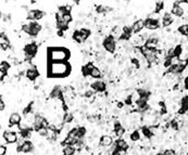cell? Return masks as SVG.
Listing matches in <instances>:
<instances>
[{"label": "cell", "instance_id": "obj_1", "mask_svg": "<svg viewBox=\"0 0 188 155\" xmlns=\"http://www.w3.org/2000/svg\"><path fill=\"white\" fill-rule=\"evenodd\" d=\"M71 72V66L67 62H49L47 75L48 77H63Z\"/></svg>", "mask_w": 188, "mask_h": 155}, {"label": "cell", "instance_id": "obj_2", "mask_svg": "<svg viewBox=\"0 0 188 155\" xmlns=\"http://www.w3.org/2000/svg\"><path fill=\"white\" fill-rule=\"evenodd\" d=\"M69 58V50L64 48H50L48 51V60L50 62H67Z\"/></svg>", "mask_w": 188, "mask_h": 155}, {"label": "cell", "instance_id": "obj_3", "mask_svg": "<svg viewBox=\"0 0 188 155\" xmlns=\"http://www.w3.org/2000/svg\"><path fill=\"white\" fill-rule=\"evenodd\" d=\"M103 48L108 52L113 53L115 51V38L112 36H108L103 40Z\"/></svg>", "mask_w": 188, "mask_h": 155}, {"label": "cell", "instance_id": "obj_4", "mask_svg": "<svg viewBox=\"0 0 188 155\" xmlns=\"http://www.w3.org/2000/svg\"><path fill=\"white\" fill-rule=\"evenodd\" d=\"M26 77L31 81H35L37 78H39V72L36 69V66H30L26 71Z\"/></svg>", "mask_w": 188, "mask_h": 155}, {"label": "cell", "instance_id": "obj_5", "mask_svg": "<svg viewBox=\"0 0 188 155\" xmlns=\"http://www.w3.org/2000/svg\"><path fill=\"white\" fill-rule=\"evenodd\" d=\"M37 51H38V47H37V45L34 42L28 43V45H26V46L24 47V54L30 55V57H32V58H34V55L37 53Z\"/></svg>", "mask_w": 188, "mask_h": 155}, {"label": "cell", "instance_id": "obj_6", "mask_svg": "<svg viewBox=\"0 0 188 155\" xmlns=\"http://www.w3.org/2000/svg\"><path fill=\"white\" fill-rule=\"evenodd\" d=\"M41 30V25L36 22H31L30 23V33H28V36L36 37L39 34V32Z\"/></svg>", "mask_w": 188, "mask_h": 155}, {"label": "cell", "instance_id": "obj_7", "mask_svg": "<svg viewBox=\"0 0 188 155\" xmlns=\"http://www.w3.org/2000/svg\"><path fill=\"white\" fill-rule=\"evenodd\" d=\"M3 139H5V141L8 142V143H16L18 137V135H16L15 132L6 131L5 133H3Z\"/></svg>", "mask_w": 188, "mask_h": 155}, {"label": "cell", "instance_id": "obj_8", "mask_svg": "<svg viewBox=\"0 0 188 155\" xmlns=\"http://www.w3.org/2000/svg\"><path fill=\"white\" fill-rule=\"evenodd\" d=\"M159 27H160L159 21H154L150 18H147V20H145V28H147V30H154Z\"/></svg>", "mask_w": 188, "mask_h": 155}, {"label": "cell", "instance_id": "obj_9", "mask_svg": "<svg viewBox=\"0 0 188 155\" xmlns=\"http://www.w3.org/2000/svg\"><path fill=\"white\" fill-rule=\"evenodd\" d=\"M90 86H92V89L95 90L96 92H103V91H106V89H107L106 84H104L102 80H97V81L92 82Z\"/></svg>", "mask_w": 188, "mask_h": 155}, {"label": "cell", "instance_id": "obj_10", "mask_svg": "<svg viewBox=\"0 0 188 155\" xmlns=\"http://www.w3.org/2000/svg\"><path fill=\"white\" fill-rule=\"evenodd\" d=\"M50 97L55 100H59V99H63V89L60 86H55L50 92Z\"/></svg>", "mask_w": 188, "mask_h": 155}, {"label": "cell", "instance_id": "obj_11", "mask_svg": "<svg viewBox=\"0 0 188 155\" xmlns=\"http://www.w3.org/2000/svg\"><path fill=\"white\" fill-rule=\"evenodd\" d=\"M112 143H113V138L109 135H104L101 137L99 145L103 146V148H110L112 145Z\"/></svg>", "mask_w": 188, "mask_h": 155}, {"label": "cell", "instance_id": "obj_12", "mask_svg": "<svg viewBox=\"0 0 188 155\" xmlns=\"http://www.w3.org/2000/svg\"><path fill=\"white\" fill-rule=\"evenodd\" d=\"M18 152H22V153H31L34 151V144H33L31 141H25V143H24L23 145L18 146Z\"/></svg>", "mask_w": 188, "mask_h": 155}, {"label": "cell", "instance_id": "obj_13", "mask_svg": "<svg viewBox=\"0 0 188 155\" xmlns=\"http://www.w3.org/2000/svg\"><path fill=\"white\" fill-rule=\"evenodd\" d=\"M144 27H145V21L144 20H137V21H135V22L133 23V25H132V28H133V33H135V34L141 32V30H144Z\"/></svg>", "mask_w": 188, "mask_h": 155}, {"label": "cell", "instance_id": "obj_14", "mask_svg": "<svg viewBox=\"0 0 188 155\" xmlns=\"http://www.w3.org/2000/svg\"><path fill=\"white\" fill-rule=\"evenodd\" d=\"M0 46H1V49L3 51L8 50L10 48V41L7 38L5 33H1V35H0Z\"/></svg>", "mask_w": 188, "mask_h": 155}, {"label": "cell", "instance_id": "obj_15", "mask_svg": "<svg viewBox=\"0 0 188 155\" xmlns=\"http://www.w3.org/2000/svg\"><path fill=\"white\" fill-rule=\"evenodd\" d=\"M46 121V118H45L43 115L40 114H37L36 115V118H35V124H34V128L38 131L40 128H43L44 126V123Z\"/></svg>", "mask_w": 188, "mask_h": 155}, {"label": "cell", "instance_id": "obj_16", "mask_svg": "<svg viewBox=\"0 0 188 155\" xmlns=\"http://www.w3.org/2000/svg\"><path fill=\"white\" fill-rule=\"evenodd\" d=\"M159 39L158 38H149L146 43H145V47L150 50H157V47H158Z\"/></svg>", "mask_w": 188, "mask_h": 155}, {"label": "cell", "instance_id": "obj_17", "mask_svg": "<svg viewBox=\"0 0 188 155\" xmlns=\"http://www.w3.org/2000/svg\"><path fill=\"white\" fill-rule=\"evenodd\" d=\"M21 115L18 113H12L10 115V118H9V123H10V126L12 125H20L21 124Z\"/></svg>", "mask_w": 188, "mask_h": 155}, {"label": "cell", "instance_id": "obj_18", "mask_svg": "<svg viewBox=\"0 0 188 155\" xmlns=\"http://www.w3.org/2000/svg\"><path fill=\"white\" fill-rule=\"evenodd\" d=\"M171 14L181 18V16L184 15V8L182 7V6H175L174 5V7H173L172 10H171Z\"/></svg>", "mask_w": 188, "mask_h": 155}, {"label": "cell", "instance_id": "obj_19", "mask_svg": "<svg viewBox=\"0 0 188 155\" xmlns=\"http://www.w3.org/2000/svg\"><path fill=\"white\" fill-rule=\"evenodd\" d=\"M94 64L92 63H87L86 65L83 66V70H82V73L83 75L85 76V77H87V76H90V73H92V71L94 70Z\"/></svg>", "mask_w": 188, "mask_h": 155}, {"label": "cell", "instance_id": "obj_20", "mask_svg": "<svg viewBox=\"0 0 188 155\" xmlns=\"http://www.w3.org/2000/svg\"><path fill=\"white\" fill-rule=\"evenodd\" d=\"M115 144H116L117 150H125V151H127V149H129V143H127L126 140H124V139L116 140Z\"/></svg>", "mask_w": 188, "mask_h": 155}, {"label": "cell", "instance_id": "obj_21", "mask_svg": "<svg viewBox=\"0 0 188 155\" xmlns=\"http://www.w3.org/2000/svg\"><path fill=\"white\" fill-rule=\"evenodd\" d=\"M73 39L76 41L77 43H84L86 41V38L80 34V30H76V32L73 33Z\"/></svg>", "mask_w": 188, "mask_h": 155}, {"label": "cell", "instance_id": "obj_22", "mask_svg": "<svg viewBox=\"0 0 188 155\" xmlns=\"http://www.w3.org/2000/svg\"><path fill=\"white\" fill-rule=\"evenodd\" d=\"M76 152L73 145H64L63 148V155H74Z\"/></svg>", "mask_w": 188, "mask_h": 155}, {"label": "cell", "instance_id": "obj_23", "mask_svg": "<svg viewBox=\"0 0 188 155\" xmlns=\"http://www.w3.org/2000/svg\"><path fill=\"white\" fill-rule=\"evenodd\" d=\"M101 76H102V73H101V71L98 69V67H96V66H95L94 70H92V73H90V77L95 78V79H98V78H100Z\"/></svg>", "mask_w": 188, "mask_h": 155}, {"label": "cell", "instance_id": "obj_24", "mask_svg": "<svg viewBox=\"0 0 188 155\" xmlns=\"http://www.w3.org/2000/svg\"><path fill=\"white\" fill-rule=\"evenodd\" d=\"M73 119H74V115L71 112H67L63 115V123L64 124H71Z\"/></svg>", "mask_w": 188, "mask_h": 155}, {"label": "cell", "instance_id": "obj_25", "mask_svg": "<svg viewBox=\"0 0 188 155\" xmlns=\"http://www.w3.org/2000/svg\"><path fill=\"white\" fill-rule=\"evenodd\" d=\"M37 14H38V10H31L27 12V18L31 21H37Z\"/></svg>", "mask_w": 188, "mask_h": 155}, {"label": "cell", "instance_id": "obj_26", "mask_svg": "<svg viewBox=\"0 0 188 155\" xmlns=\"http://www.w3.org/2000/svg\"><path fill=\"white\" fill-rule=\"evenodd\" d=\"M179 34H182L183 36H188V24H182L178 27Z\"/></svg>", "mask_w": 188, "mask_h": 155}, {"label": "cell", "instance_id": "obj_27", "mask_svg": "<svg viewBox=\"0 0 188 155\" xmlns=\"http://www.w3.org/2000/svg\"><path fill=\"white\" fill-rule=\"evenodd\" d=\"M131 140L132 141H134V142H136V141H138V140L140 139V135H139V131L138 130H135V131H133L132 132V135H131Z\"/></svg>", "mask_w": 188, "mask_h": 155}, {"label": "cell", "instance_id": "obj_28", "mask_svg": "<svg viewBox=\"0 0 188 155\" xmlns=\"http://www.w3.org/2000/svg\"><path fill=\"white\" fill-rule=\"evenodd\" d=\"M163 9H164V2H162V1L156 2V10H154L156 13H160V11H162Z\"/></svg>", "mask_w": 188, "mask_h": 155}, {"label": "cell", "instance_id": "obj_29", "mask_svg": "<svg viewBox=\"0 0 188 155\" xmlns=\"http://www.w3.org/2000/svg\"><path fill=\"white\" fill-rule=\"evenodd\" d=\"M0 70H1V71H5L6 73H7V72L10 70V64L8 63L7 61H2L1 64H0Z\"/></svg>", "mask_w": 188, "mask_h": 155}, {"label": "cell", "instance_id": "obj_30", "mask_svg": "<svg viewBox=\"0 0 188 155\" xmlns=\"http://www.w3.org/2000/svg\"><path fill=\"white\" fill-rule=\"evenodd\" d=\"M80 34L85 37L86 39H87L88 37L90 36V34H92V33H90V30H87V28H82V30H80Z\"/></svg>", "mask_w": 188, "mask_h": 155}, {"label": "cell", "instance_id": "obj_31", "mask_svg": "<svg viewBox=\"0 0 188 155\" xmlns=\"http://www.w3.org/2000/svg\"><path fill=\"white\" fill-rule=\"evenodd\" d=\"M173 23V18H169V20H163L162 21V25L165 27H170Z\"/></svg>", "mask_w": 188, "mask_h": 155}, {"label": "cell", "instance_id": "obj_32", "mask_svg": "<svg viewBox=\"0 0 188 155\" xmlns=\"http://www.w3.org/2000/svg\"><path fill=\"white\" fill-rule=\"evenodd\" d=\"M123 33H125V34L132 35V34H133V28H132V26L125 25V26L123 27Z\"/></svg>", "mask_w": 188, "mask_h": 155}, {"label": "cell", "instance_id": "obj_33", "mask_svg": "<svg viewBox=\"0 0 188 155\" xmlns=\"http://www.w3.org/2000/svg\"><path fill=\"white\" fill-rule=\"evenodd\" d=\"M95 90H92V89H90V90H87V91H85V97L86 98H92V97H94L95 96Z\"/></svg>", "mask_w": 188, "mask_h": 155}, {"label": "cell", "instance_id": "obj_34", "mask_svg": "<svg viewBox=\"0 0 188 155\" xmlns=\"http://www.w3.org/2000/svg\"><path fill=\"white\" fill-rule=\"evenodd\" d=\"M37 132H38V135L41 136V137H47V129L46 128H40Z\"/></svg>", "mask_w": 188, "mask_h": 155}, {"label": "cell", "instance_id": "obj_35", "mask_svg": "<svg viewBox=\"0 0 188 155\" xmlns=\"http://www.w3.org/2000/svg\"><path fill=\"white\" fill-rule=\"evenodd\" d=\"M71 21H72V15H71V14H65V15L63 16V22H65V23L69 24Z\"/></svg>", "mask_w": 188, "mask_h": 155}, {"label": "cell", "instance_id": "obj_36", "mask_svg": "<svg viewBox=\"0 0 188 155\" xmlns=\"http://www.w3.org/2000/svg\"><path fill=\"white\" fill-rule=\"evenodd\" d=\"M131 36H132V35H129V34H125V33H123V34H122V36H121V38H120V40L126 41V40H129V39L131 38Z\"/></svg>", "mask_w": 188, "mask_h": 155}, {"label": "cell", "instance_id": "obj_37", "mask_svg": "<svg viewBox=\"0 0 188 155\" xmlns=\"http://www.w3.org/2000/svg\"><path fill=\"white\" fill-rule=\"evenodd\" d=\"M162 155H175V152L174 150H165L162 153Z\"/></svg>", "mask_w": 188, "mask_h": 155}, {"label": "cell", "instance_id": "obj_38", "mask_svg": "<svg viewBox=\"0 0 188 155\" xmlns=\"http://www.w3.org/2000/svg\"><path fill=\"white\" fill-rule=\"evenodd\" d=\"M97 12H98V13H104V12H106V7H102V6L97 7Z\"/></svg>", "mask_w": 188, "mask_h": 155}, {"label": "cell", "instance_id": "obj_39", "mask_svg": "<svg viewBox=\"0 0 188 155\" xmlns=\"http://www.w3.org/2000/svg\"><path fill=\"white\" fill-rule=\"evenodd\" d=\"M7 153V148L5 145H1L0 146V155H6Z\"/></svg>", "mask_w": 188, "mask_h": 155}, {"label": "cell", "instance_id": "obj_40", "mask_svg": "<svg viewBox=\"0 0 188 155\" xmlns=\"http://www.w3.org/2000/svg\"><path fill=\"white\" fill-rule=\"evenodd\" d=\"M3 109H5V102H3L2 98H1V100H0V111L2 112Z\"/></svg>", "mask_w": 188, "mask_h": 155}, {"label": "cell", "instance_id": "obj_41", "mask_svg": "<svg viewBox=\"0 0 188 155\" xmlns=\"http://www.w3.org/2000/svg\"><path fill=\"white\" fill-rule=\"evenodd\" d=\"M184 87H185V89L188 90V77H186L184 79Z\"/></svg>", "mask_w": 188, "mask_h": 155}, {"label": "cell", "instance_id": "obj_42", "mask_svg": "<svg viewBox=\"0 0 188 155\" xmlns=\"http://www.w3.org/2000/svg\"><path fill=\"white\" fill-rule=\"evenodd\" d=\"M124 106V104H123V102H119L117 103V107H120V109H122V107Z\"/></svg>", "mask_w": 188, "mask_h": 155}, {"label": "cell", "instance_id": "obj_43", "mask_svg": "<svg viewBox=\"0 0 188 155\" xmlns=\"http://www.w3.org/2000/svg\"><path fill=\"white\" fill-rule=\"evenodd\" d=\"M111 155H121V154H120L119 150H116V151H114V152H113V153H112V154H111Z\"/></svg>", "mask_w": 188, "mask_h": 155}, {"label": "cell", "instance_id": "obj_44", "mask_svg": "<svg viewBox=\"0 0 188 155\" xmlns=\"http://www.w3.org/2000/svg\"><path fill=\"white\" fill-rule=\"evenodd\" d=\"M156 155H162V154H156Z\"/></svg>", "mask_w": 188, "mask_h": 155}]
</instances>
